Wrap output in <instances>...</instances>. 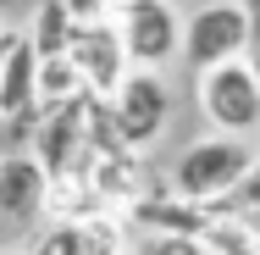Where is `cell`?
<instances>
[{
	"label": "cell",
	"mask_w": 260,
	"mask_h": 255,
	"mask_svg": "<svg viewBox=\"0 0 260 255\" xmlns=\"http://www.w3.org/2000/svg\"><path fill=\"white\" fill-rule=\"evenodd\" d=\"M249 145L244 139H227V133H210V139H194L188 150L177 155L172 166V194L194 205H216L238 189V178L249 172Z\"/></svg>",
	"instance_id": "obj_1"
},
{
	"label": "cell",
	"mask_w": 260,
	"mask_h": 255,
	"mask_svg": "<svg viewBox=\"0 0 260 255\" xmlns=\"http://www.w3.org/2000/svg\"><path fill=\"white\" fill-rule=\"evenodd\" d=\"M111 28L122 39L127 67H139V72H160L183 45V17L166 0H116V22Z\"/></svg>",
	"instance_id": "obj_2"
},
{
	"label": "cell",
	"mask_w": 260,
	"mask_h": 255,
	"mask_svg": "<svg viewBox=\"0 0 260 255\" xmlns=\"http://www.w3.org/2000/svg\"><path fill=\"white\" fill-rule=\"evenodd\" d=\"M105 117H111L122 150H139V145L160 139V128H166V117H172V89H166V78L133 67V72L105 95Z\"/></svg>",
	"instance_id": "obj_3"
},
{
	"label": "cell",
	"mask_w": 260,
	"mask_h": 255,
	"mask_svg": "<svg viewBox=\"0 0 260 255\" xmlns=\"http://www.w3.org/2000/svg\"><path fill=\"white\" fill-rule=\"evenodd\" d=\"M200 105L216 122V133L244 139V133L260 128V78L244 61H221V67L200 72Z\"/></svg>",
	"instance_id": "obj_4"
},
{
	"label": "cell",
	"mask_w": 260,
	"mask_h": 255,
	"mask_svg": "<svg viewBox=\"0 0 260 255\" xmlns=\"http://www.w3.org/2000/svg\"><path fill=\"white\" fill-rule=\"evenodd\" d=\"M177 55H183L194 72H210V67H221V61H238V55H244V6H238V0H210V6H200V11L183 22Z\"/></svg>",
	"instance_id": "obj_5"
},
{
	"label": "cell",
	"mask_w": 260,
	"mask_h": 255,
	"mask_svg": "<svg viewBox=\"0 0 260 255\" xmlns=\"http://www.w3.org/2000/svg\"><path fill=\"white\" fill-rule=\"evenodd\" d=\"M61 55L72 61V72L83 78V89H89L94 100H105V95L127 78V55H122V39H116L111 22H72Z\"/></svg>",
	"instance_id": "obj_6"
},
{
	"label": "cell",
	"mask_w": 260,
	"mask_h": 255,
	"mask_svg": "<svg viewBox=\"0 0 260 255\" xmlns=\"http://www.w3.org/2000/svg\"><path fill=\"white\" fill-rule=\"evenodd\" d=\"M83 105L89 95H78L72 105H55L45 111V122H39V139H34V161L45 166V178L61 183V178H78L83 172V161H89V133H83Z\"/></svg>",
	"instance_id": "obj_7"
},
{
	"label": "cell",
	"mask_w": 260,
	"mask_h": 255,
	"mask_svg": "<svg viewBox=\"0 0 260 255\" xmlns=\"http://www.w3.org/2000/svg\"><path fill=\"white\" fill-rule=\"evenodd\" d=\"M216 216H233L227 200L216 205H194V200H177V194H139L127 205V222L144 228V233H172V239H200Z\"/></svg>",
	"instance_id": "obj_8"
},
{
	"label": "cell",
	"mask_w": 260,
	"mask_h": 255,
	"mask_svg": "<svg viewBox=\"0 0 260 255\" xmlns=\"http://www.w3.org/2000/svg\"><path fill=\"white\" fill-rule=\"evenodd\" d=\"M50 200V178H45V166L34 161V155L11 150L0 155V216L6 222H34L39 211Z\"/></svg>",
	"instance_id": "obj_9"
},
{
	"label": "cell",
	"mask_w": 260,
	"mask_h": 255,
	"mask_svg": "<svg viewBox=\"0 0 260 255\" xmlns=\"http://www.w3.org/2000/svg\"><path fill=\"white\" fill-rule=\"evenodd\" d=\"M116 250H122V228L111 216H67L28 255H116Z\"/></svg>",
	"instance_id": "obj_10"
},
{
	"label": "cell",
	"mask_w": 260,
	"mask_h": 255,
	"mask_svg": "<svg viewBox=\"0 0 260 255\" xmlns=\"http://www.w3.org/2000/svg\"><path fill=\"white\" fill-rule=\"evenodd\" d=\"M34 72H39V55H34V45L17 34V45H11L6 61H0V117L34 111Z\"/></svg>",
	"instance_id": "obj_11"
},
{
	"label": "cell",
	"mask_w": 260,
	"mask_h": 255,
	"mask_svg": "<svg viewBox=\"0 0 260 255\" xmlns=\"http://www.w3.org/2000/svg\"><path fill=\"white\" fill-rule=\"evenodd\" d=\"M78 95H89V89H83V78L72 72V61H67V55H50V61H39V72H34V105H39V111L72 105Z\"/></svg>",
	"instance_id": "obj_12"
},
{
	"label": "cell",
	"mask_w": 260,
	"mask_h": 255,
	"mask_svg": "<svg viewBox=\"0 0 260 255\" xmlns=\"http://www.w3.org/2000/svg\"><path fill=\"white\" fill-rule=\"evenodd\" d=\"M67 34H72V17L61 11V0H45L39 11H34V34H22L39 61H50V55L67 50Z\"/></svg>",
	"instance_id": "obj_13"
},
{
	"label": "cell",
	"mask_w": 260,
	"mask_h": 255,
	"mask_svg": "<svg viewBox=\"0 0 260 255\" xmlns=\"http://www.w3.org/2000/svg\"><path fill=\"white\" fill-rule=\"evenodd\" d=\"M238 6H244V55L238 61L260 78V0H238Z\"/></svg>",
	"instance_id": "obj_14"
},
{
	"label": "cell",
	"mask_w": 260,
	"mask_h": 255,
	"mask_svg": "<svg viewBox=\"0 0 260 255\" xmlns=\"http://www.w3.org/2000/svg\"><path fill=\"white\" fill-rule=\"evenodd\" d=\"M227 211H260V150L249 155V172L238 178V189L227 194Z\"/></svg>",
	"instance_id": "obj_15"
},
{
	"label": "cell",
	"mask_w": 260,
	"mask_h": 255,
	"mask_svg": "<svg viewBox=\"0 0 260 255\" xmlns=\"http://www.w3.org/2000/svg\"><path fill=\"white\" fill-rule=\"evenodd\" d=\"M133 255H205L200 239H172V233H144Z\"/></svg>",
	"instance_id": "obj_16"
},
{
	"label": "cell",
	"mask_w": 260,
	"mask_h": 255,
	"mask_svg": "<svg viewBox=\"0 0 260 255\" xmlns=\"http://www.w3.org/2000/svg\"><path fill=\"white\" fill-rule=\"evenodd\" d=\"M105 6H111V0H61V11H67L72 22H105Z\"/></svg>",
	"instance_id": "obj_17"
},
{
	"label": "cell",
	"mask_w": 260,
	"mask_h": 255,
	"mask_svg": "<svg viewBox=\"0 0 260 255\" xmlns=\"http://www.w3.org/2000/svg\"><path fill=\"white\" fill-rule=\"evenodd\" d=\"M233 222H238V233L249 239V250L260 255V211H233Z\"/></svg>",
	"instance_id": "obj_18"
},
{
	"label": "cell",
	"mask_w": 260,
	"mask_h": 255,
	"mask_svg": "<svg viewBox=\"0 0 260 255\" xmlns=\"http://www.w3.org/2000/svg\"><path fill=\"white\" fill-rule=\"evenodd\" d=\"M11 45H17V28H6V22H0V61H6V50H11Z\"/></svg>",
	"instance_id": "obj_19"
},
{
	"label": "cell",
	"mask_w": 260,
	"mask_h": 255,
	"mask_svg": "<svg viewBox=\"0 0 260 255\" xmlns=\"http://www.w3.org/2000/svg\"><path fill=\"white\" fill-rule=\"evenodd\" d=\"M0 255H28V250H0Z\"/></svg>",
	"instance_id": "obj_20"
}]
</instances>
